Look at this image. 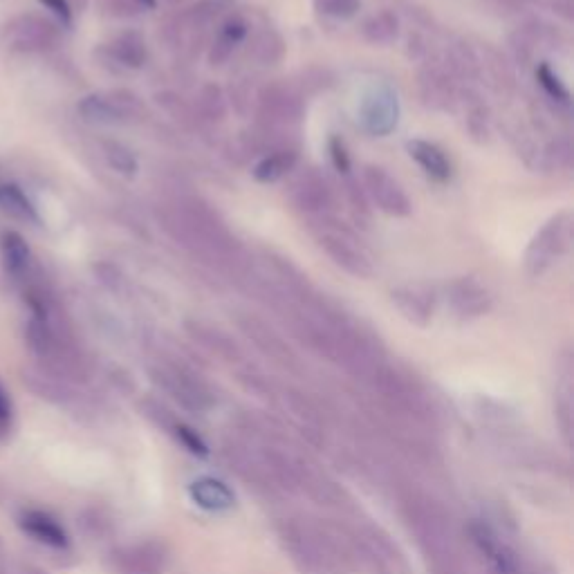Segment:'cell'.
Instances as JSON below:
<instances>
[{"mask_svg": "<svg viewBox=\"0 0 574 574\" xmlns=\"http://www.w3.org/2000/svg\"><path fill=\"white\" fill-rule=\"evenodd\" d=\"M574 236L572 214L570 211H561V214L552 216L545 225L536 231L530 245L525 249L523 267L530 279H541L548 274L554 265H557L563 256L570 252Z\"/></svg>", "mask_w": 574, "mask_h": 574, "instance_id": "obj_4", "label": "cell"}, {"mask_svg": "<svg viewBox=\"0 0 574 574\" xmlns=\"http://www.w3.org/2000/svg\"><path fill=\"white\" fill-rule=\"evenodd\" d=\"M476 52L480 57V74H483L480 79L487 77V83L492 86V90L498 97H505V99L514 97L516 74H514L512 61H509L501 50L494 48L492 43H480V50Z\"/></svg>", "mask_w": 574, "mask_h": 574, "instance_id": "obj_16", "label": "cell"}, {"mask_svg": "<svg viewBox=\"0 0 574 574\" xmlns=\"http://www.w3.org/2000/svg\"><path fill=\"white\" fill-rule=\"evenodd\" d=\"M328 151H330L332 166H335V171L341 175V178L353 173V157H350L348 144H346L344 137L332 135L330 142H328Z\"/></svg>", "mask_w": 574, "mask_h": 574, "instance_id": "obj_39", "label": "cell"}, {"mask_svg": "<svg viewBox=\"0 0 574 574\" xmlns=\"http://www.w3.org/2000/svg\"><path fill=\"white\" fill-rule=\"evenodd\" d=\"M290 178L287 200L299 214L310 220L332 216V211L337 207V196L335 187H332L323 171L314 169V166H305L301 171H294Z\"/></svg>", "mask_w": 574, "mask_h": 574, "instance_id": "obj_6", "label": "cell"}, {"mask_svg": "<svg viewBox=\"0 0 574 574\" xmlns=\"http://www.w3.org/2000/svg\"><path fill=\"white\" fill-rule=\"evenodd\" d=\"M0 209L16 220L39 222V214H36L32 200L16 184H0Z\"/></svg>", "mask_w": 574, "mask_h": 574, "instance_id": "obj_35", "label": "cell"}, {"mask_svg": "<svg viewBox=\"0 0 574 574\" xmlns=\"http://www.w3.org/2000/svg\"><path fill=\"white\" fill-rule=\"evenodd\" d=\"M471 536H474V543L478 545L480 552H483L489 563H492L494 574H521L514 552L498 541L496 534L489 530L487 525L483 523L471 525Z\"/></svg>", "mask_w": 574, "mask_h": 574, "instance_id": "obj_22", "label": "cell"}, {"mask_svg": "<svg viewBox=\"0 0 574 574\" xmlns=\"http://www.w3.org/2000/svg\"><path fill=\"white\" fill-rule=\"evenodd\" d=\"M0 574H9V554L3 539H0Z\"/></svg>", "mask_w": 574, "mask_h": 574, "instance_id": "obj_47", "label": "cell"}, {"mask_svg": "<svg viewBox=\"0 0 574 574\" xmlns=\"http://www.w3.org/2000/svg\"><path fill=\"white\" fill-rule=\"evenodd\" d=\"M310 229L317 236V245L341 272L359 281H368L375 274V265L357 236L350 231L344 222L332 216H321L310 220Z\"/></svg>", "mask_w": 574, "mask_h": 574, "instance_id": "obj_2", "label": "cell"}, {"mask_svg": "<svg viewBox=\"0 0 574 574\" xmlns=\"http://www.w3.org/2000/svg\"><path fill=\"white\" fill-rule=\"evenodd\" d=\"M0 258H3L5 272L12 279H25L32 267V249L18 231H5L0 238Z\"/></svg>", "mask_w": 574, "mask_h": 574, "instance_id": "obj_27", "label": "cell"}, {"mask_svg": "<svg viewBox=\"0 0 574 574\" xmlns=\"http://www.w3.org/2000/svg\"><path fill=\"white\" fill-rule=\"evenodd\" d=\"M574 146L570 135H559L545 144L539 153V166L548 173H566L572 169Z\"/></svg>", "mask_w": 574, "mask_h": 574, "instance_id": "obj_32", "label": "cell"}, {"mask_svg": "<svg viewBox=\"0 0 574 574\" xmlns=\"http://www.w3.org/2000/svg\"><path fill=\"white\" fill-rule=\"evenodd\" d=\"M164 5H169V7H182V5H187L189 0H162Z\"/></svg>", "mask_w": 574, "mask_h": 574, "instance_id": "obj_49", "label": "cell"}, {"mask_svg": "<svg viewBox=\"0 0 574 574\" xmlns=\"http://www.w3.org/2000/svg\"><path fill=\"white\" fill-rule=\"evenodd\" d=\"M249 32H252V27H249V21L243 14H229L209 43L207 59L211 66H225L234 57L238 45L247 39Z\"/></svg>", "mask_w": 574, "mask_h": 574, "instance_id": "obj_17", "label": "cell"}, {"mask_svg": "<svg viewBox=\"0 0 574 574\" xmlns=\"http://www.w3.org/2000/svg\"><path fill=\"white\" fill-rule=\"evenodd\" d=\"M254 115L258 126L292 133L305 117V97L294 83L270 81L256 92Z\"/></svg>", "mask_w": 574, "mask_h": 574, "instance_id": "obj_3", "label": "cell"}, {"mask_svg": "<svg viewBox=\"0 0 574 574\" xmlns=\"http://www.w3.org/2000/svg\"><path fill=\"white\" fill-rule=\"evenodd\" d=\"M166 550L160 543H140L113 552V568L119 574H162Z\"/></svg>", "mask_w": 574, "mask_h": 574, "instance_id": "obj_15", "label": "cell"}, {"mask_svg": "<svg viewBox=\"0 0 574 574\" xmlns=\"http://www.w3.org/2000/svg\"><path fill=\"white\" fill-rule=\"evenodd\" d=\"M299 148H279V151H272L263 155L261 160L254 164L252 175L256 182L261 184H276L296 171L299 166Z\"/></svg>", "mask_w": 574, "mask_h": 574, "instance_id": "obj_23", "label": "cell"}, {"mask_svg": "<svg viewBox=\"0 0 574 574\" xmlns=\"http://www.w3.org/2000/svg\"><path fill=\"white\" fill-rule=\"evenodd\" d=\"M317 14L332 18V21H350L361 9V0H312Z\"/></svg>", "mask_w": 574, "mask_h": 574, "instance_id": "obj_38", "label": "cell"}, {"mask_svg": "<svg viewBox=\"0 0 574 574\" xmlns=\"http://www.w3.org/2000/svg\"><path fill=\"white\" fill-rule=\"evenodd\" d=\"M97 272H99V279L101 283H104L106 287H110V290H117L119 285H122V272L117 270L115 265H101L97 267Z\"/></svg>", "mask_w": 574, "mask_h": 574, "instance_id": "obj_43", "label": "cell"}, {"mask_svg": "<svg viewBox=\"0 0 574 574\" xmlns=\"http://www.w3.org/2000/svg\"><path fill=\"white\" fill-rule=\"evenodd\" d=\"M391 303L418 328H427L435 317V292L427 285H397L391 290Z\"/></svg>", "mask_w": 574, "mask_h": 574, "instance_id": "obj_14", "label": "cell"}, {"mask_svg": "<svg viewBox=\"0 0 574 574\" xmlns=\"http://www.w3.org/2000/svg\"><path fill=\"white\" fill-rule=\"evenodd\" d=\"M104 7L113 16H131L135 14L133 9H137L133 0H104Z\"/></svg>", "mask_w": 574, "mask_h": 574, "instance_id": "obj_44", "label": "cell"}, {"mask_svg": "<svg viewBox=\"0 0 574 574\" xmlns=\"http://www.w3.org/2000/svg\"><path fill=\"white\" fill-rule=\"evenodd\" d=\"M406 153L433 182L444 184L451 180L453 164L442 146L429 140H409L406 142Z\"/></svg>", "mask_w": 574, "mask_h": 574, "instance_id": "obj_20", "label": "cell"}, {"mask_svg": "<svg viewBox=\"0 0 574 574\" xmlns=\"http://www.w3.org/2000/svg\"><path fill=\"white\" fill-rule=\"evenodd\" d=\"M548 7L554 14L561 16L563 21H574V0H550Z\"/></svg>", "mask_w": 574, "mask_h": 574, "instance_id": "obj_45", "label": "cell"}, {"mask_svg": "<svg viewBox=\"0 0 574 574\" xmlns=\"http://www.w3.org/2000/svg\"><path fill=\"white\" fill-rule=\"evenodd\" d=\"M101 151H104V157L110 169L119 175H124V178H135L137 171H140L137 155L126 144L117 142V140H106V142H101Z\"/></svg>", "mask_w": 574, "mask_h": 574, "instance_id": "obj_36", "label": "cell"}, {"mask_svg": "<svg viewBox=\"0 0 574 574\" xmlns=\"http://www.w3.org/2000/svg\"><path fill=\"white\" fill-rule=\"evenodd\" d=\"M25 384L32 388V391L43 397V400H48V402H57V404H66L70 402L74 393H72V388L66 384V382H61V379L57 377H52L48 373H25Z\"/></svg>", "mask_w": 574, "mask_h": 574, "instance_id": "obj_34", "label": "cell"}, {"mask_svg": "<svg viewBox=\"0 0 574 574\" xmlns=\"http://www.w3.org/2000/svg\"><path fill=\"white\" fill-rule=\"evenodd\" d=\"M184 330H187V335L196 341L198 346L209 350L211 355H216L225 361L243 359V353H240L236 341L231 339L227 332H222L220 328L211 326V323H207V321L189 319L187 323H184Z\"/></svg>", "mask_w": 574, "mask_h": 574, "instance_id": "obj_21", "label": "cell"}, {"mask_svg": "<svg viewBox=\"0 0 574 574\" xmlns=\"http://www.w3.org/2000/svg\"><path fill=\"white\" fill-rule=\"evenodd\" d=\"M155 218L175 245L231 281H238L254 265L252 254L240 245L225 218L205 198L180 193L157 207Z\"/></svg>", "mask_w": 574, "mask_h": 574, "instance_id": "obj_1", "label": "cell"}, {"mask_svg": "<svg viewBox=\"0 0 574 574\" xmlns=\"http://www.w3.org/2000/svg\"><path fill=\"white\" fill-rule=\"evenodd\" d=\"M444 296H447V305L453 317H458L460 321L480 319L494 308L492 292L474 276H458V279L449 281L444 287Z\"/></svg>", "mask_w": 574, "mask_h": 574, "instance_id": "obj_12", "label": "cell"}, {"mask_svg": "<svg viewBox=\"0 0 574 574\" xmlns=\"http://www.w3.org/2000/svg\"><path fill=\"white\" fill-rule=\"evenodd\" d=\"M137 9H153L157 0H133Z\"/></svg>", "mask_w": 574, "mask_h": 574, "instance_id": "obj_48", "label": "cell"}, {"mask_svg": "<svg viewBox=\"0 0 574 574\" xmlns=\"http://www.w3.org/2000/svg\"><path fill=\"white\" fill-rule=\"evenodd\" d=\"M420 104L433 113H453L458 106L460 83L442 57H427L415 77Z\"/></svg>", "mask_w": 574, "mask_h": 574, "instance_id": "obj_7", "label": "cell"}, {"mask_svg": "<svg viewBox=\"0 0 574 574\" xmlns=\"http://www.w3.org/2000/svg\"><path fill=\"white\" fill-rule=\"evenodd\" d=\"M191 106L202 124H222L229 115L227 92L214 81L202 83Z\"/></svg>", "mask_w": 574, "mask_h": 574, "instance_id": "obj_26", "label": "cell"}, {"mask_svg": "<svg viewBox=\"0 0 574 574\" xmlns=\"http://www.w3.org/2000/svg\"><path fill=\"white\" fill-rule=\"evenodd\" d=\"M341 187H344V193H346V200H348V207L350 211H353V218L357 225L361 227H368V222H370V202L366 198V191L364 187H361V182L357 175H344L341 178Z\"/></svg>", "mask_w": 574, "mask_h": 574, "instance_id": "obj_37", "label": "cell"}, {"mask_svg": "<svg viewBox=\"0 0 574 574\" xmlns=\"http://www.w3.org/2000/svg\"><path fill=\"white\" fill-rule=\"evenodd\" d=\"M458 108H462V126L471 142L487 144L492 140V115H489L485 99L474 88H460L456 110Z\"/></svg>", "mask_w": 574, "mask_h": 574, "instance_id": "obj_18", "label": "cell"}, {"mask_svg": "<svg viewBox=\"0 0 574 574\" xmlns=\"http://www.w3.org/2000/svg\"><path fill=\"white\" fill-rule=\"evenodd\" d=\"M534 74H536V83H539V88L543 92L545 101H548V104H552L554 110H566V113H570L572 92H570V88L566 86V83H563V79L559 77V74L552 70L550 63L548 61L536 63Z\"/></svg>", "mask_w": 574, "mask_h": 574, "instance_id": "obj_29", "label": "cell"}, {"mask_svg": "<svg viewBox=\"0 0 574 574\" xmlns=\"http://www.w3.org/2000/svg\"><path fill=\"white\" fill-rule=\"evenodd\" d=\"M79 115L97 126H128L142 122L146 108L131 90L92 92L79 101Z\"/></svg>", "mask_w": 574, "mask_h": 574, "instance_id": "obj_5", "label": "cell"}, {"mask_svg": "<svg viewBox=\"0 0 574 574\" xmlns=\"http://www.w3.org/2000/svg\"><path fill=\"white\" fill-rule=\"evenodd\" d=\"M234 5V0H198L196 5H191L189 9H184L180 14L184 27H187V32L198 34L202 30H207V27L220 18L222 14L231 9Z\"/></svg>", "mask_w": 574, "mask_h": 574, "instance_id": "obj_30", "label": "cell"}, {"mask_svg": "<svg viewBox=\"0 0 574 574\" xmlns=\"http://www.w3.org/2000/svg\"><path fill=\"white\" fill-rule=\"evenodd\" d=\"M359 126L370 137H388L400 124V99L391 83L377 81L366 88L357 106Z\"/></svg>", "mask_w": 574, "mask_h": 574, "instance_id": "obj_8", "label": "cell"}, {"mask_svg": "<svg viewBox=\"0 0 574 574\" xmlns=\"http://www.w3.org/2000/svg\"><path fill=\"white\" fill-rule=\"evenodd\" d=\"M361 187L366 191L368 202H373L382 214L391 218H409L413 214L409 193L384 166L366 164L364 171H361Z\"/></svg>", "mask_w": 574, "mask_h": 574, "instance_id": "obj_9", "label": "cell"}, {"mask_svg": "<svg viewBox=\"0 0 574 574\" xmlns=\"http://www.w3.org/2000/svg\"><path fill=\"white\" fill-rule=\"evenodd\" d=\"M153 101L164 110L166 115L175 119V122H178L182 128H187V131H200L202 122L198 119L196 110H193L189 101L184 99L182 95H178V92H173V90L155 92Z\"/></svg>", "mask_w": 574, "mask_h": 574, "instance_id": "obj_31", "label": "cell"}, {"mask_svg": "<svg viewBox=\"0 0 574 574\" xmlns=\"http://www.w3.org/2000/svg\"><path fill=\"white\" fill-rule=\"evenodd\" d=\"M285 41L283 36L274 30V27H265V30L256 32L252 39V54L258 63L263 66H276L285 57Z\"/></svg>", "mask_w": 574, "mask_h": 574, "instance_id": "obj_33", "label": "cell"}, {"mask_svg": "<svg viewBox=\"0 0 574 574\" xmlns=\"http://www.w3.org/2000/svg\"><path fill=\"white\" fill-rule=\"evenodd\" d=\"M18 527H21L27 536H32L36 543L48 545L52 550L70 548V536L66 527L48 512H41V509H25V512L18 516Z\"/></svg>", "mask_w": 574, "mask_h": 574, "instance_id": "obj_19", "label": "cell"}, {"mask_svg": "<svg viewBox=\"0 0 574 574\" xmlns=\"http://www.w3.org/2000/svg\"><path fill=\"white\" fill-rule=\"evenodd\" d=\"M189 494L193 498V503L202 509H209V512H227V509L234 507L236 496L231 489L216 478H200L189 487Z\"/></svg>", "mask_w": 574, "mask_h": 574, "instance_id": "obj_28", "label": "cell"}, {"mask_svg": "<svg viewBox=\"0 0 574 574\" xmlns=\"http://www.w3.org/2000/svg\"><path fill=\"white\" fill-rule=\"evenodd\" d=\"M361 39L375 48H388V45L397 43L402 32V21L395 9H379V12L370 14L364 23H361Z\"/></svg>", "mask_w": 574, "mask_h": 574, "instance_id": "obj_25", "label": "cell"}, {"mask_svg": "<svg viewBox=\"0 0 574 574\" xmlns=\"http://www.w3.org/2000/svg\"><path fill=\"white\" fill-rule=\"evenodd\" d=\"M173 435L184 449L193 453V456H207L209 453L205 440H202L196 431L189 429L187 424H173Z\"/></svg>", "mask_w": 574, "mask_h": 574, "instance_id": "obj_40", "label": "cell"}, {"mask_svg": "<svg viewBox=\"0 0 574 574\" xmlns=\"http://www.w3.org/2000/svg\"><path fill=\"white\" fill-rule=\"evenodd\" d=\"M153 382L164 388L175 402H180L184 409L205 411L214 404V397L207 391V386L200 379L193 377L187 368L182 366H157L151 370Z\"/></svg>", "mask_w": 574, "mask_h": 574, "instance_id": "obj_11", "label": "cell"}, {"mask_svg": "<svg viewBox=\"0 0 574 574\" xmlns=\"http://www.w3.org/2000/svg\"><path fill=\"white\" fill-rule=\"evenodd\" d=\"M12 418H14L12 400H9L5 386L0 384V438H5L9 429H12Z\"/></svg>", "mask_w": 574, "mask_h": 574, "instance_id": "obj_41", "label": "cell"}, {"mask_svg": "<svg viewBox=\"0 0 574 574\" xmlns=\"http://www.w3.org/2000/svg\"><path fill=\"white\" fill-rule=\"evenodd\" d=\"M5 39L9 48L18 52H43L59 41L57 25L39 14H25L14 18L5 27Z\"/></svg>", "mask_w": 574, "mask_h": 574, "instance_id": "obj_13", "label": "cell"}, {"mask_svg": "<svg viewBox=\"0 0 574 574\" xmlns=\"http://www.w3.org/2000/svg\"><path fill=\"white\" fill-rule=\"evenodd\" d=\"M41 3L48 7L63 25L72 23V7H70L68 0H41Z\"/></svg>", "mask_w": 574, "mask_h": 574, "instance_id": "obj_42", "label": "cell"}, {"mask_svg": "<svg viewBox=\"0 0 574 574\" xmlns=\"http://www.w3.org/2000/svg\"><path fill=\"white\" fill-rule=\"evenodd\" d=\"M106 52L110 59L128 70H140L148 61L146 39L137 30H126L117 34L115 39L106 45Z\"/></svg>", "mask_w": 574, "mask_h": 574, "instance_id": "obj_24", "label": "cell"}, {"mask_svg": "<svg viewBox=\"0 0 574 574\" xmlns=\"http://www.w3.org/2000/svg\"><path fill=\"white\" fill-rule=\"evenodd\" d=\"M236 326L252 344L261 350L265 357H270L274 364H279L287 370L299 368V357L294 350L287 346V341L276 332L270 323L252 312H236Z\"/></svg>", "mask_w": 574, "mask_h": 574, "instance_id": "obj_10", "label": "cell"}, {"mask_svg": "<svg viewBox=\"0 0 574 574\" xmlns=\"http://www.w3.org/2000/svg\"><path fill=\"white\" fill-rule=\"evenodd\" d=\"M14 574H48V572L39 566H34V563H18L14 568Z\"/></svg>", "mask_w": 574, "mask_h": 574, "instance_id": "obj_46", "label": "cell"}]
</instances>
